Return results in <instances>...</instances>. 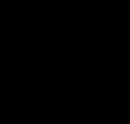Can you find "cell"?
Masks as SVG:
<instances>
[]
</instances>
